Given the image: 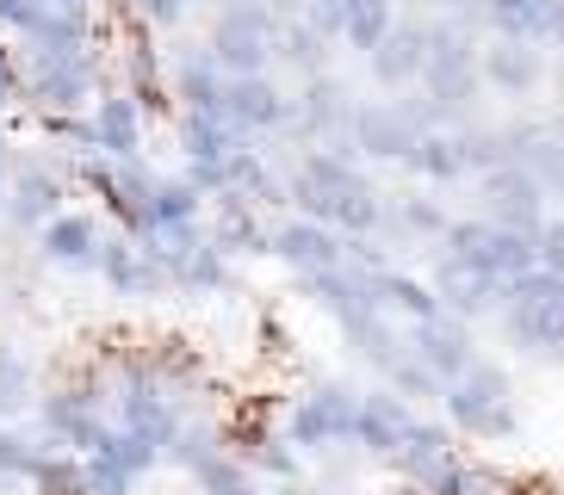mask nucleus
<instances>
[{
	"mask_svg": "<svg viewBox=\"0 0 564 495\" xmlns=\"http://www.w3.org/2000/svg\"><path fill=\"white\" fill-rule=\"evenodd\" d=\"M410 421H415V409L403 403L398 391H360V415H354V452L360 459H379V464H391V452L403 446V433H410Z\"/></svg>",
	"mask_w": 564,
	"mask_h": 495,
	"instance_id": "16",
	"label": "nucleus"
},
{
	"mask_svg": "<svg viewBox=\"0 0 564 495\" xmlns=\"http://www.w3.org/2000/svg\"><path fill=\"white\" fill-rule=\"evenodd\" d=\"M25 403H32V365L13 346H0V415H19Z\"/></svg>",
	"mask_w": 564,
	"mask_h": 495,
	"instance_id": "37",
	"label": "nucleus"
},
{
	"mask_svg": "<svg viewBox=\"0 0 564 495\" xmlns=\"http://www.w3.org/2000/svg\"><path fill=\"white\" fill-rule=\"evenodd\" d=\"M441 409H447L453 433H465V440L502 446V440H514V433H521V409H514V378L502 372V365H490V360H471V372L447 384Z\"/></svg>",
	"mask_w": 564,
	"mask_h": 495,
	"instance_id": "1",
	"label": "nucleus"
},
{
	"mask_svg": "<svg viewBox=\"0 0 564 495\" xmlns=\"http://www.w3.org/2000/svg\"><path fill=\"white\" fill-rule=\"evenodd\" d=\"M478 25H490V37H521V44H546L552 0H490L484 13H471Z\"/></svg>",
	"mask_w": 564,
	"mask_h": 495,
	"instance_id": "29",
	"label": "nucleus"
},
{
	"mask_svg": "<svg viewBox=\"0 0 564 495\" xmlns=\"http://www.w3.org/2000/svg\"><path fill=\"white\" fill-rule=\"evenodd\" d=\"M354 415H360V391L323 378V384H311V391L292 403V415H285V440L299 446L304 459H329V452L354 446Z\"/></svg>",
	"mask_w": 564,
	"mask_h": 495,
	"instance_id": "4",
	"label": "nucleus"
},
{
	"mask_svg": "<svg viewBox=\"0 0 564 495\" xmlns=\"http://www.w3.org/2000/svg\"><path fill=\"white\" fill-rule=\"evenodd\" d=\"M429 285L441 292V304H447L453 316H465V322H478V316H497L502 310V285L484 279L478 266L453 261V254H441V261H434Z\"/></svg>",
	"mask_w": 564,
	"mask_h": 495,
	"instance_id": "19",
	"label": "nucleus"
},
{
	"mask_svg": "<svg viewBox=\"0 0 564 495\" xmlns=\"http://www.w3.org/2000/svg\"><path fill=\"white\" fill-rule=\"evenodd\" d=\"M13 94H19V63H13V50L0 44V106H13Z\"/></svg>",
	"mask_w": 564,
	"mask_h": 495,
	"instance_id": "42",
	"label": "nucleus"
},
{
	"mask_svg": "<svg viewBox=\"0 0 564 495\" xmlns=\"http://www.w3.org/2000/svg\"><path fill=\"white\" fill-rule=\"evenodd\" d=\"M249 136L236 131L224 112H181V148L186 162H224L230 148H242Z\"/></svg>",
	"mask_w": 564,
	"mask_h": 495,
	"instance_id": "30",
	"label": "nucleus"
},
{
	"mask_svg": "<svg viewBox=\"0 0 564 495\" xmlns=\"http://www.w3.org/2000/svg\"><path fill=\"white\" fill-rule=\"evenodd\" d=\"M63 19H75V25H87V13H94V0H51Z\"/></svg>",
	"mask_w": 564,
	"mask_h": 495,
	"instance_id": "43",
	"label": "nucleus"
},
{
	"mask_svg": "<svg viewBox=\"0 0 564 495\" xmlns=\"http://www.w3.org/2000/svg\"><path fill=\"white\" fill-rule=\"evenodd\" d=\"M236 459L249 464V471H267V477H280V483H304V452L285 433L273 428H254L249 440H242V452Z\"/></svg>",
	"mask_w": 564,
	"mask_h": 495,
	"instance_id": "32",
	"label": "nucleus"
},
{
	"mask_svg": "<svg viewBox=\"0 0 564 495\" xmlns=\"http://www.w3.org/2000/svg\"><path fill=\"white\" fill-rule=\"evenodd\" d=\"M459 7H465V13H484V7H490V0H459Z\"/></svg>",
	"mask_w": 564,
	"mask_h": 495,
	"instance_id": "45",
	"label": "nucleus"
},
{
	"mask_svg": "<svg viewBox=\"0 0 564 495\" xmlns=\"http://www.w3.org/2000/svg\"><path fill=\"white\" fill-rule=\"evenodd\" d=\"M403 7L398 0H348V25H341V50H354V56H372V50L384 44V37L398 32Z\"/></svg>",
	"mask_w": 564,
	"mask_h": 495,
	"instance_id": "28",
	"label": "nucleus"
},
{
	"mask_svg": "<svg viewBox=\"0 0 564 495\" xmlns=\"http://www.w3.org/2000/svg\"><path fill=\"white\" fill-rule=\"evenodd\" d=\"M44 428H51V440L56 446H75V452H100L106 446V433H112V421L100 415V396H87V391H56V396H44Z\"/></svg>",
	"mask_w": 564,
	"mask_h": 495,
	"instance_id": "18",
	"label": "nucleus"
},
{
	"mask_svg": "<svg viewBox=\"0 0 564 495\" xmlns=\"http://www.w3.org/2000/svg\"><path fill=\"white\" fill-rule=\"evenodd\" d=\"M478 75L490 94L502 99H528L546 81V44H521V37H490L478 44Z\"/></svg>",
	"mask_w": 564,
	"mask_h": 495,
	"instance_id": "13",
	"label": "nucleus"
},
{
	"mask_svg": "<svg viewBox=\"0 0 564 495\" xmlns=\"http://www.w3.org/2000/svg\"><path fill=\"white\" fill-rule=\"evenodd\" d=\"M403 341H410V353L422 365H429L441 384L465 378L471 372V360H478V334H471V322L453 310L429 316V322H403Z\"/></svg>",
	"mask_w": 564,
	"mask_h": 495,
	"instance_id": "11",
	"label": "nucleus"
},
{
	"mask_svg": "<svg viewBox=\"0 0 564 495\" xmlns=\"http://www.w3.org/2000/svg\"><path fill=\"white\" fill-rule=\"evenodd\" d=\"M205 217V193L193 180H155L150 193V230L155 223H199ZM143 230V235H150Z\"/></svg>",
	"mask_w": 564,
	"mask_h": 495,
	"instance_id": "35",
	"label": "nucleus"
},
{
	"mask_svg": "<svg viewBox=\"0 0 564 495\" xmlns=\"http://www.w3.org/2000/svg\"><path fill=\"white\" fill-rule=\"evenodd\" d=\"M224 118H230L249 143L285 136L292 131V94L280 87V75H230V81H224Z\"/></svg>",
	"mask_w": 564,
	"mask_h": 495,
	"instance_id": "8",
	"label": "nucleus"
},
{
	"mask_svg": "<svg viewBox=\"0 0 564 495\" xmlns=\"http://www.w3.org/2000/svg\"><path fill=\"white\" fill-rule=\"evenodd\" d=\"M224 68H217L212 44L205 50H181V63H174V99H181L186 112H224Z\"/></svg>",
	"mask_w": 564,
	"mask_h": 495,
	"instance_id": "23",
	"label": "nucleus"
},
{
	"mask_svg": "<svg viewBox=\"0 0 564 495\" xmlns=\"http://www.w3.org/2000/svg\"><path fill=\"white\" fill-rule=\"evenodd\" d=\"M94 273H100L118 297H167L174 292L167 266L155 261L137 235H112V242H100V266H94Z\"/></svg>",
	"mask_w": 564,
	"mask_h": 495,
	"instance_id": "15",
	"label": "nucleus"
},
{
	"mask_svg": "<svg viewBox=\"0 0 564 495\" xmlns=\"http://www.w3.org/2000/svg\"><path fill=\"white\" fill-rule=\"evenodd\" d=\"M299 19L311 25L316 37H329V44H341V25H348V0H304Z\"/></svg>",
	"mask_w": 564,
	"mask_h": 495,
	"instance_id": "39",
	"label": "nucleus"
},
{
	"mask_svg": "<svg viewBox=\"0 0 564 495\" xmlns=\"http://www.w3.org/2000/svg\"><path fill=\"white\" fill-rule=\"evenodd\" d=\"M82 471H87V495H131L137 483H143L137 471H124V464L106 459V452H87Z\"/></svg>",
	"mask_w": 564,
	"mask_h": 495,
	"instance_id": "38",
	"label": "nucleus"
},
{
	"mask_svg": "<svg viewBox=\"0 0 564 495\" xmlns=\"http://www.w3.org/2000/svg\"><path fill=\"white\" fill-rule=\"evenodd\" d=\"M453 143H459L465 180H478V174H490V167L514 162V155H509V136H502V124H471V118H459V124H453Z\"/></svg>",
	"mask_w": 564,
	"mask_h": 495,
	"instance_id": "33",
	"label": "nucleus"
},
{
	"mask_svg": "<svg viewBox=\"0 0 564 495\" xmlns=\"http://www.w3.org/2000/svg\"><path fill=\"white\" fill-rule=\"evenodd\" d=\"M273 37H280L273 0H224V13L212 25V56L224 75H267Z\"/></svg>",
	"mask_w": 564,
	"mask_h": 495,
	"instance_id": "5",
	"label": "nucleus"
},
{
	"mask_svg": "<svg viewBox=\"0 0 564 495\" xmlns=\"http://www.w3.org/2000/svg\"><path fill=\"white\" fill-rule=\"evenodd\" d=\"M329 56H335L329 37H316L304 19H280V37H273V63L280 68H292L299 81H311V75H329Z\"/></svg>",
	"mask_w": 564,
	"mask_h": 495,
	"instance_id": "26",
	"label": "nucleus"
},
{
	"mask_svg": "<svg viewBox=\"0 0 564 495\" xmlns=\"http://www.w3.org/2000/svg\"><path fill=\"white\" fill-rule=\"evenodd\" d=\"M533 242H540V266H552V273L564 279V211L546 217V230L533 235Z\"/></svg>",
	"mask_w": 564,
	"mask_h": 495,
	"instance_id": "40",
	"label": "nucleus"
},
{
	"mask_svg": "<svg viewBox=\"0 0 564 495\" xmlns=\"http://www.w3.org/2000/svg\"><path fill=\"white\" fill-rule=\"evenodd\" d=\"M167 279H174V292H186V297H212V292L230 285V254L205 235L199 248H186L181 261L167 266Z\"/></svg>",
	"mask_w": 564,
	"mask_h": 495,
	"instance_id": "27",
	"label": "nucleus"
},
{
	"mask_svg": "<svg viewBox=\"0 0 564 495\" xmlns=\"http://www.w3.org/2000/svg\"><path fill=\"white\" fill-rule=\"evenodd\" d=\"M25 94L51 112H75L94 94V56L87 50H37L25 56Z\"/></svg>",
	"mask_w": 564,
	"mask_h": 495,
	"instance_id": "9",
	"label": "nucleus"
},
{
	"mask_svg": "<svg viewBox=\"0 0 564 495\" xmlns=\"http://www.w3.org/2000/svg\"><path fill=\"white\" fill-rule=\"evenodd\" d=\"M56 211H63V180L44 174V167H19L13 186H7V217L19 230H44Z\"/></svg>",
	"mask_w": 564,
	"mask_h": 495,
	"instance_id": "22",
	"label": "nucleus"
},
{
	"mask_svg": "<svg viewBox=\"0 0 564 495\" xmlns=\"http://www.w3.org/2000/svg\"><path fill=\"white\" fill-rule=\"evenodd\" d=\"M546 44L564 50V0H552V19H546Z\"/></svg>",
	"mask_w": 564,
	"mask_h": 495,
	"instance_id": "44",
	"label": "nucleus"
},
{
	"mask_svg": "<svg viewBox=\"0 0 564 495\" xmlns=\"http://www.w3.org/2000/svg\"><path fill=\"white\" fill-rule=\"evenodd\" d=\"M429 25V68H422V94L434 106H447L453 118H465V106L484 94L478 75V37H471V19H422Z\"/></svg>",
	"mask_w": 564,
	"mask_h": 495,
	"instance_id": "2",
	"label": "nucleus"
},
{
	"mask_svg": "<svg viewBox=\"0 0 564 495\" xmlns=\"http://www.w3.org/2000/svg\"><path fill=\"white\" fill-rule=\"evenodd\" d=\"M441 254L478 266L484 279H497V285H509V279H521V273L540 266V242H533V235L502 230V223H490L484 211L478 217H453L447 235H441Z\"/></svg>",
	"mask_w": 564,
	"mask_h": 495,
	"instance_id": "3",
	"label": "nucleus"
},
{
	"mask_svg": "<svg viewBox=\"0 0 564 495\" xmlns=\"http://www.w3.org/2000/svg\"><path fill=\"white\" fill-rule=\"evenodd\" d=\"M273 7H304V0H273Z\"/></svg>",
	"mask_w": 564,
	"mask_h": 495,
	"instance_id": "48",
	"label": "nucleus"
},
{
	"mask_svg": "<svg viewBox=\"0 0 564 495\" xmlns=\"http://www.w3.org/2000/svg\"><path fill=\"white\" fill-rule=\"evenodd\" d=\"M398 7H434V0H398Z\"/></svg>",
	"mask_w": 564,
	"mask_h": 495,
	"instance_id": "47",
	"label": "nucleus"
},
{
	"mask_svg": "<svg viewBox=\"0 0 564 495\" xmlns=\"http://www.w3.org/2000/svg\"><path fill=\"white\" fill-rule=\"evenodd\" d=\"M0 211H7V167H0Z\"/></svg>",
	"mask_w": 564,
	"mask_h": 495,
	"instance_id": "46",
	"label": "nucleus"
},
{
	"mask_svg": "<svg viewBox=\"0 0 564 495\" xmlns=\"http://www.w3.org/2000/svg\"><path fill=\"white\" fill-rule=\"evenodd\" d=\"M422 68H429V25L422 19H398V32L366 56V75H372L379 94H410V87H422Z\"/></svg>",
	"mask_w": 564,
	"mask_h": 495,
	"instance_id": "14",
	"label": "nucleus"
},
{
	"mask_svg": "<svg viewBox=\"0 0 564 495\" xmlns=\"http://www.w3.org/2000/svg\"><path fill=\"white\" fill-rule=\"evenodd\" d=\"M94 136L106 162H137L143 155V106L131 94H106L94 106Z\"/></svg>",
	"mask_w": 564,
	"mask_h": 495,
	"instance_id": "20",
	"label": "nucleus"
},
{
	"mask_svg": "<svg viewBox=\"0 0 564 495\" xmlns=\"http://www.w3.org/2000/svg\"><path fill=\"white\" fill-rule=\"evenodd\" d=\"M447 223H453V211L429 193H410V198H391V205H384V230L415 235V242H441Z\"/></svg>",
	"mask_w": 564,
	"mask_h": 495,
	"instance_id": "31",
	"label": "nucleus"
},
{
	"mask_svg": "<svg viewBox=\"0 0 564 495\" xmlns=\"http://www.w3.org/2000/svg\"><path fill=\"white\" fill-rule=\"evenodd\" d=\"M186 477L199 483V495H261L254 471H249L242 459H236V452H224V446H217V452H212L205 464H193Z\"/></svg>",
	"mask_w": 564,
	"mask_h": 495,
	"instance_id": "34",
	"label": "nucleus"
},
{
	"mask_svg": "<svg viewBox=\"0 0 564 495\" xmlns=\"http://www.w3.org/2000/svg\"><path fill=\"white\" fill-rule=\"evenodd\" d=\"M37 248H44V261L56 266H100V230H94V217L82 211H56L44 230H37Z\"/></svg>",
	"mask_w": 564,
	"mask_h": 495,
	"instance_id": "21",
	"label": "nucleus"
},
{
	"mask_svg": "<svg viewBox=\"0 0 564 495\" xmlns=\"http://www.w3.org/2000/svg\"><path fill=\"white\" fill-rule=\"evenodd\" d=\"M384 391H398L403 403H410V409H415V403L429 409V403H441V396H447V384L434 378V372H429L422 360H415V353H403V360L391 365V372H384Z\"/></svg>",
	"mask_w": 564,
	"mask_h": 495,
	"instance_id": "36",
	"label": "nucleus"
},
{
	"mask_svg": "<svg viewBox=\"0 0 564 495\" xmlns=\"http://www.w3.org/2000/svg\"><path fill=\"white\" fill-rule=\"evenodd\" d=\"M267 254L285 261L292 273H316V266H341L348 261V235L329 230V223H316V217H280L273 230H267Z\"/></svg>",
	"mask_w": 564,
	"mask_h": 495,
	"instance_id": "12",
	"label": "nucleus"
},
{
	"mask_svg": "<svg viewBox=\"0 0 564 495\" xmlns=\"http://www.w3.org/2000/svg\"><path fill=\"white\" fill-rule=\"evenodd\" d=\"M497 322H502L514 353L546 360V365L564 360V297H552V304H502Z\"/></svg>",
	"mask_w": 564,
	"mask_h": 495,
	"instance_id": "17",
	"label": "nucleus"
},
{
	"mask_svg": "<svg viewBox=\"0 0 564 495\" xmlns=\"http://www.w3.org/2000/svg\"><path fill=\"white\" fill-rule=\"evenodd\" d=\"M348 118H354V94L335 75H311V81H299V94H292V131L304 148L316 143H348Z\"/></svg>",
	"mask_w": 564,
	"mask_h": 495,
	"instance_id": "10",
	"label": "nucleus"
},
{
	"mask_svg": "<svg viewBox=\"0 0 564 495\" xmlns=\"http://www.w3.org/2000/svg\"><path fill=\"white\" fill-rule=\"evenodd\" d=\"M372 292H379V304L398 316V322H429V316L447 310V304H441V292H434L429 279H415V273H403V266L372 273Z\"/></svg>",
	"mask_w": 564,
	"mask_h": 495,
	"instance_id": "24",
	"label": "nucleus"
},
{
	"mask_svg": "<svg viewBox=\"0 0 564 495\" xmlns=\"http://www.w3.org/2000/svg\"><path fill=\"white\" fill-rule=\"evenodd\" d=\"M415 136H422V124H415L410 112V99H354V118H348V148L360 155V162L384 167V162H398L415 148Z\"/></svg>",
	"mask_w": 564,
	"mask_h": 495,
	"instance_id": "7",
	"label": "nucleus"
},
{
	"mask_svg": "<svg viewBox=\"0 0 564 495\" xmlns=\"http://www.w3.org/2000/svg\"><path fill=\"white\" fill-rule=\"evenodd\" d=\"M137 13L155 19V25H181V19H186V0H137Z\"/></svg>",
	"mask_w": 564,
	"mask_h": 495,
	"instance_id": "41",
	"label": "nucleus"
},
{
	"mask_svg": "<svg viewBox=\"0 0 564 495\" xmlns=\"http://www.w3.org/2000/svg\"><path fill=\"white\" fill-rule=\"evenodd\" d=\"M403 174L422 180V186H459L465 180V162H459L453 131H422V136H415V148L403 155Z\"/></svg>",
	"mask_w": 564,
	"mask_h": 495,
	"instance_id": "25",
	"label": "nucleus"
},
{
	"mask_svg": "<svg viewBox=\"0 0 564 495\" xmlns=\"http://www.w3.org/2000/svg\"><path fill=\"white\" fill-rule=\"evenodd\" d=\"M478 198H484V217L490 223H502V230H521V235H540L546 230V186H540V174H533L528 162H502L490 167V174H478Z\"/></svg>",
	"mask_w": 564,
	"mask_h": 495,
	"instance_id": "6",
	"label": "nucleus"
}]
</instances>
